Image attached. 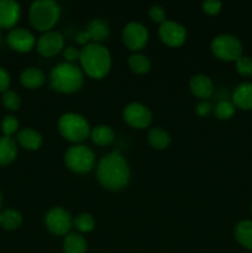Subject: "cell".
Returning a JSON list of instances; mask_svg holds the SVG:
<instances>
[{
    "mask_svg": "<svg viewBox=\"0 0 252 253\" xmlns=\"http://www.w3.org/2000/svg\"><path fill=\"white\" fill-rule=\"evenodd\" d=\"M96 179L104 189L110 192L125 189L131 179L128 162L118 151L103 156L96 166Z\"/></svg>",
    "mask_w": 252,
    "mask_h": 253,
    "instance_id": "cell-1",
    "label": "cell"
},
{
    "mask_svg": "<svg viewBox=\"0 0 252 253\" xmlns=\"http://www.w3.org/2000/svg\"><path fill=\"white\" fill-rule=\"evenodd\" d=\"M81 68L91 79H103L109 74L113 64L111 53L103 43L90 42L81 49Z\"/></svg>",
    "mask_w": 252,
    "mask_h": 253,
    "instance_id": "cell-2",
    "label": "cell"
},
{
    "mask_svg": "<svg viewBox=\"0 0 252 253\" xmlns=\"http://www.w3.org/2000/svg\"><path fill=\"white\" fill-rule=\"evenodd\" d=\"M49 86L59 94H74L84 84V73L74 63L61 62L51 69L48 76Z\"/></svg>",
    "mask_w": 252,
    "mask_h": 253,
    "instance_id": "cell-3",
    "label": "cell"
},
{
    "mask_svg": "<svg viewBox=\"0 0 252 253\" xmlns=\"http://www.w3.org/2000/svg\"><path fill=\"white\" fill-rule=\"evenodd\" d=\"M61 19V6L54 0H36L29 9V20L37 31H52Z\"/></svg>",
    "mask_w": 252,
    "mask_h": 253,
    "instance_id": "cell-4",
    "label": "cell"
},
{
    "mask_svg": "<svg viewBox=\"0 0 252 253\" xmlns=\"http://www.w3.org/2000/svg\"><path fill=\"white\" fill-rule=\"evenodd\" d=\"M62 137L73 145H81L90 136V124L85 116L78 113H64L57 123Z\"/></svg>",
    "mask_w": 252,
    "mask_h": 253,
    "instance_id": "cell-5",
    "label": "cell"
},
{
    "mask_svg": "<svg viewBox=\"0 0 252 253\" xmlns=\"http://www.w3.org/2000/svg\"><path fill=\"white\" fill-rule=\"evenodd\" d=\"M66 167L76 174H86L94 168L96 162L95 153L85 145H73L64 152Z\"/></svg>",
    "mask_w": 252,
    "mask_h": 253,
    "instance_id": "cell-6",
    "label": "cell"
},
{
    "mask_svg": "<svg viewBox=\"0 0 252 253\" xmlns=\"http://www.w3.org/2000/svg\"><path fill=\"white\" fill-rule=\"evenodd\" d=\"M211 53L222 62H236L244 52L241 40L231 34H220L210 43Z\"/></svg>",
    "mask_w": 252,
    "mask_h": 253,
    "instance_id": "cell-7",
    "label": "cell"
},
{
    "mask_svg": "<svg viewBox=\"0 0 252 253\" xmlns=\"http://www.w3.org/2000/svg\"><path fill=\"white\" fill-rule=\"evenodd\" d=\"M44 226L54 236H66L73 227V217L62 207H53L44 215Z\"/></svg>",
    "mask_w": 252,
    "mask_h": 253,
    "instance_id": "cell-8",
    "label": "cell"
},
{
    "mask_svg": "<svg viewBox=\"0 0 252 253\" xmlns=\"http://www.w3.org/2000/svg\"><path fill=\"white\" fill-rule=\"evenodd\" d=\"M148 37H150V34H148L147 27L138 21L127 22L121 32L124 44L132 53H137L141 49L145 48L148 42Z\"/></svg>",
    "mask_w": 252,
    "mask_h": 253,
    "instance_id": "cell-9",
    "label": "cell"
},
{
    "mask_svg": "<svg viewBox=\"0 0 252 253\" xmlns=\"http://www.w3.org/2000/svg\"><path fill=\"white\" fill-rule=\"evenodd\" d=\"M123 119L130 127L136 128V130H143L152 124L153 115L147 105L132 101L124 108Z\"/></svg>",
    "mask_w": 252,
    "mask_h": 253,
    "instance_id": "cell-10",
    "label": "cell"
},
{
    "mask_svg": "<svg viewBox=\"0 0 252 253\" xmlns=\"http://www.w3.org/2000/svg\"><path fill=\"white\" fill-rule=\"evenodd\" d=\"M158 36L166 46L177 48L184 44L187 40V29L182 24L173 20H166L158 27Z\"/></svg>",
    "mask_w": 252,
    "mask_h": 253,
    "instance_id": "cell-11",
    "label": "cell"
},
{
    "mask_svg": "<svg viewBox=\"0 0 252 253\" xmlns=\"http://www.w3.org/2000/svg\"><path fill=\"white\" fill-rule=\"evenodd\" d=\"M36 37L30 30L24 27H15L10 30L6 36V43L12 51L17 53H27L36 47Z\"/></svg>",
    "mask_w": 252,
    "mask_h": 253,
    "instance_id": "cell-12",
    "label": "cell"
},
{
    "mask_svg": "<svg viewBox=\"0 0 252 253\" xmlns=\"http://www.w3.org/2000/svg\"><path fill=\"white\" fill-rule=\"evenodd\" d=\"M36 49L42 57L51 58L63 52L64 37L58 31H48L42 34L36 42Z\"/></svg>",
    "mask_w": 252,
    "mask_h": 253,
    "instance_id": "cell-13",
    "label": "cell"
},
{
    "mask_svg": "<svg viewBox=\"0 0 252 253\" xmlns=\"http://www.w3.org/2000/svg\"><path fill=\"white\" fill-rule=\"evenodd\" d=\"M21 16V7L14 0H0V30L15 29Z\"/></svg>",
    "mask_w": 252,
    "mask_h": 253,
    "instance_id": "cell-14",
    "label": "cell"
},
{
    "mask_svg": "<svg viewBox=\"0 0 252 253\" xmlns=\"http://www.w3.org/2000/svg\"><path fill=\"white\" fill-rule=\"evenodd\" d=\"M189 89L190 93L200 100H208L215 93L214 83H212L211 78L205 76V74L193 76L189 81Z\"/></svg>",
    "mask_w": 252,
    "mask_h": 253,
    "instance_id": "cell-15",
    "label": "cell"
},
{
    "mask_svg": "<svg viewBox=\"0 0 252 253\" xmlns=\"http://www.w3.org/2000/svg\"><path fill=\"white\" fill-rule=\"evenodd\" d=\"M231 101L236 109L244 111L252 110V82H242L231 94Z\"/></svg>",
    "mask_w": 252,
    "mask_h": 253,
    "instance_id": "cell-16",
    "label": "cell"
},
{
    "mask_svg": "<svg viewBox=\"0 0 252 253\" xmlns=\"http://www.w3.org/2000/svg\"><path fill=\"white\" fill-rule=\"evenodd\" d=\"M16 142L26 151H37L43 143V137L39 131L31 127H25L17 132Z\"/></svg>",
    "mask_w": 252,
    "mask_h": 253,
    "instance_id": "cell-17",
    "label": "cell"
},
{
    "mask_svg": "<svg viewBox=\"0 0 252 253\" xmlns=\"http://www.w3.org/2000/svg\"><path fill=\"white\" fill-rule=\"evenodd\" d=\"M46 74L37 67H27L20 74V83L27 89H39L46 83Z\"/></svg>",
    "mask_w": 252,
    "mask_h": 253,
    "instance_id": "cell-18",
    "label": "cell"
},
{
    "mask_svg": "<svg viewBox=\"0 0 252 253\" xmlns=\"http://www.w3.org/2000/svg\"><path fill=\"white\" fill-rule=\"evenodd\" d=\"M85 31L89 34L90 41L94 43H101L105 41L110 35V26L108 22L100 17L91 19L85 27Z\"/></svg>",
    "mask_w": 252,
    "mask_h": 253,
    "instance_id": "cell-19",
    "label": "cell"
},
{
    "mask_svg": "<svg viewBox=\"0 0 252 253\" xmlns=\"http://www.w3.org/2000/svg\"><path fill=\"white\" fill-rule=\"evenodd\" d=\"M237 244L247 251H252V220H241L234 230Z\"/></svg>",
    "mask_w": 252,
    "mask_h": 253,
    "instance_id": "cell-20",
    "label": "cell"
},
{
    "mask_svg": "<svg viewBox=\"0 0 252 253\" xmlns=\"http://www.w3.org/2000/svg\"><path fill=\"white\" fill-rule=\"evenodd\" d=\"M62 250L64 253H86L88 242L85 237L78 232H69L62 242Z\"/></svg>",
    "mask_w": 252,
    "mask_h": 253,
    "instance_id": "cell-21",
    "label": "cell"
},
{
    "mask_svg": "<svg viewBox=\"0 0 252 253\" xmlns=\"http://www.w3.org/2000/svg\"><path fill=\"white\" fill-rule=\"evenodd\" d=\"M17 157V142L11 137H0V167L9 166Z\"/></svg>",
    "mask_w": 252,
    "mask_h": 253,
    "instance_id": "cell-22",
    "label": "cell"
},
{
    "mask_svg": "<svg viewBox=\"0 0 252 253\" xmlns=\"http://www.w3.org/2000/svg\"><path fill=\"white\" fill-rule=\"evenodd\" d=\"M90 138L94 145L99 147H108L115 141V132L108 125H98L91 128Z\"/></svg>",
    "mask_w": 252,
    "mask_h": 253,
    "instance_id": "cell-23",
    "label": "cell"
},
{
    "mask_svg": "<svg viewBox=\"0 0 252 253\" xmlns=\"http://www.w3.org/2000/svg\"><path fill=\"white\" fill-rule=\"evenodd\" d=\"M170 135L162 127H152L148 131L147 141L152 148L157 151H163L170 145Z\"/></svg>",
    "mask_w": 252,
    "mask_h": 253,
    "instance_id": "cell-24",
    "label": "cell"
},
{
    "mask_svg": "<svg viewBox=\"0 0 252 253\" xmlns=\"http://www.w3.org/2000/svg\"><path fill=\"white\" fill-rule=\"evenodd\" d=\"M127 66L132 73L137 76H143L151 71V61L147 56L140 53H132L127 58Z\"/></svg>",
    "mask_w": 252,
    "mask_h": 253,
    "instance_id": "cell-25",
    "label": "cell"
},
{
    "mask_svg": "<svg viewBox=\"0 0 252 253\" xmlns=\"http://www.w3.org/2000/svg\"><path fill=\"white\" fill-rule=\"evenodd\" d=\"M22 225L21 212L15 209H5L0 212V226L6 231H15Z\"/></svg>",
    "mask_w": 252,
    "mask_h": 253,
    "instance_id": "cell-26",
    "label": "cell"
},
{
    "mask_svg": "<svg viewBox=\"0 0 252 253\" xmlns=\"http://www.w3.org/2000/svg\"><path fill=\"white\" fill-rule=\"evenodd\" d=\"M73 227L78 234H89L95 229V219L89 212H81L73 219Z\"/></svg>",
    "mask_w": 252,
    "mask_h": 253,
    "instance_id": "cell-27",
    "label": "cell"
},
{
    "mask_svg": "<svg viewBox=\"0 0 252 253\" xmlns=\"http://www.w3.org/2000/svg\"><path fill=\"white\" fill-rule=\"evenodd\" d=\"M212 113H214L215 118L219 119L221 121L230 120L232 116L236 113V106L234 105L231 100H227V99H221L216 103L215 108L212 109Z\"/></svg>",
    "mask_w": 252,
    "mask_h": 253,
    "instance_id": "cell-28",
    "label": "cell"
},
{
    "mask_svg": "<svg viewBox=\"0 0 252 253\" xmlns=\"http://www.w3.org/2000/svg\"><path fill=\"white\" fill-rule=\"evenodd\" d=\"M2 104H4L5 108L10 111H17L21 106V98H20L19 94L14 90H6L5 93H2Z\"/></svg>",
    "mask_w": 252,
    "mask_h": 253,
    "instance_id": "cell-29",
    "label": "cell"
},
{
    "mask_svg": "<svg viewBox=\"0 0 252 253\" xmlns=\"http://www.w3.org/2000/svg\"><path fill=\"white\" fill-rule=\"evenodd\" d=\"M235 67H236V72L241 77H245V78L252 77V57L244 56V54H242V56L235 62Z\"/></svg>",
    "mask_w": 252,
    "mask_h": 253,
    "instance_id": "cell-30",
    "label": "cell"
},
{
    "mask_svg": "<svg viewBox=\"0 0 252 253\" xmlns=\"http://www.w3.org/2000/svg\"><path fill=\"white\" fill-rule=\"evenodd\" d=\"M17 128H19V120L14 115L4 116L1 121V131L4 136L11 137L14 133L17 132Z\"/></svg>",
    "mask_w": 252,
    "mask_h": 253,
    "instance_id": "cell-31",
    "label": "cell"
},
{
    "mask_svg": "<svg viewBox=\"0 0 252 253\" xmlns=\"http://www.w3.org/2000/svg\"><path fill=\"white\" fill-rule=\"evenodd\" d=\"M202 9L205 14L210 15V16H215L219 14L222 9V2L219 0H207L202 4Z\"/></svg>",
    "mask_w": 252,
    "mask_h": 253,
    "instance_id": "cell-32",
    "label": "cell"
},
{
    "mask_svg": "<svg viewBox=\"0 0 252 253\" xmlns=\"http://www.w3.org/2000/svg\"><path fill=\"white\" fill-rule=\"evenodd\" d=\"M148 16L156 24H163L166 21V11L161 5H152L148 10Z\"/></svg>",
    "mask_w": 252,
    "mask_h": 253,
    "instance_id": "cell-33",
    "label": "cell"
},
{
    "mask_svg": "<svg viewBox=\"0 0 252 253\" xmlns=\"http://www.w3.org/2000/svg\"><path fill=\"white\" fill-rule=\"evenodd\" d=\"M63 58L64 62H67V63L76 64V62L79 61V58H81V49H77L76 47L73 46L64 47Z\"/></svg>",
    "mask_w": 252,
    "mask_h": 253,
    "instance_id": "cell-34",
    "label": "cell"
},
{
    "mask_svg": "<svg viewBox=\"0 0 252 253\" xmlns=\"http://www.w3.org/2000/svg\"><path fill=\"white\" fill-rule=\"evenodd\" d=\"M212 105L209 100H200L199 103L195 105V113H197L198 116H202V118H205L209 114L212 113Z\"/></svg>",
    "mask_w": 252,
    "mask_h": 253,
    "instance_id": "cell-35",
    "label": "cell"
},
{
    "mask_svg": "<svg viewBox=\"0 0 252 253\" xmlns=\"http://www.w3.org/2000/svg\"><path fill=\"white\" fill-rule=\"evenodd\" d=\"M10 83H11V79H10L9 72L0 67V91L5 93L6 90H9Z\"/></svg>",
    "mask_w": 252,
    "mask_h": 253,
    "instance_id": "cell-36",
    "label": "cell"
},
{
    "mask_svg": "<svg viewBox=\"0 0 252 253\" xmlns=\"http://www.w3.org/2000/svg\"><path fill=\"white\" fill-rule=\"evenodd\" d=\"M76 42L77 43L82 44V46H86L88 43H90V37H89V34L85 31V30H82V31H78L76 35Z\"/></svg>",
    "mask_w": 252,
    "mask_h": 253,
    "instance_id": "cell-37",
    "label": "cell"
},
{
    "mask_svg": "<svg viewBox=\"0 0 252 253\" xmlns=\"http://www.w3.org/2000/svg\"><path fill=\"white\" fill-rule=\"evenodd\" d=\"M1 204H2V195H1V192H0V209H1Z\"/></svg>",
    "mask_w": 252,
    "mask_h": 253,
    "instance_id": "cell-38",
    "label": "cell"
},
{
    "mask_svg": "<svg viewBox=\"0 0 252 253\" xmlns=\"http://www.w3.org/2000/svg\"><path fill=\"white\" fill-rule=\"evenodd\" d=\"M250 210H251V214H252V204H251V208H250Z\"/></svg>",
    "mask_w": 252,
    "mask_h": 253,
    "instance_id": "cell-39",
    "label": "cell"
},
{
    "mask_svg": "<svg viewBox=\"0 0 252 253\" xmlns=\"http://www.w3.org/2000/svg\"><path fill=\"white\" fill-rule=\"evenodd\" d=\"M0 39H1V30H0Z\"/></svg>",
    "mask_w": 252,
    "mask_h": 253,
    "instance_id": "cell-40",
    "label": "cell"
}]
</instances>
